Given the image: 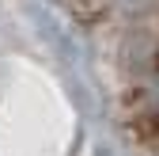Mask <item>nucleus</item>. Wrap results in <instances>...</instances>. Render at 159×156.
Segmentation results:
<instances>
[{
	"mask_svg": "<svg viewBox=\"0 0 159 156\" xmlns=\"http://www.w3.org/2000/svg\"><path fill=\"white\" fill-rule=\"evenodd\" d=\"M133 4H140V0H80V8H84L87 15H95L98 23H106V19L121 15V12L133 8Z\"/></svg>",
	"mask_w": 159,
	"mask_h": 156,
	"instance_id": "1",
	"label": "nucleus"
}]
</instances>
